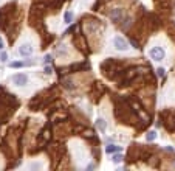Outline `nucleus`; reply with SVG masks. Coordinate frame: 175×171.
Returning <instances> with one entry per match:
<instances>
[{
	"label": "nucleus",
	"mask_w": 175,
	"mask_h": 171,
	"mask_svg": "<svg viewBox=\"0 0 175 171\" xmlns=\"http://www.w3.org/2000/svg\"><path fill=\"white\" fill-rule=\"evenodd\" d=\"M45 73L50 75V73H51V67H47V69H45Z\"/></svg>",
	"instance_id": "obj_14"
},
{
	"label": "nucleus",
	"mask_w": 175,
	"mask_h": 171,
	"mask_svg": "<svg viewBox=\"0 0 175 171\" xmlns=\"http://www.w3.org/2000/svg\"><path fill=\"white\" fill-rule=\"evenodd\" d=\"M123 14H124L123 9H121V8H116V9H113L112 13H110V19H112L113 22H118L119 19L123 17Z\"/></svg>",
	"instance_id": "obj_5"
},
{
	"label": "nucleus",
	"mask_w": 175,
	"mask_h": 171,
	"mask_svg": "<svg viewBox=\"0 0 175 171\" xmlns=\"http://www.w3.org/2000/svg\"><path fill=\"white\" fill-rule=\"evenodd\" d=\"M121 160H123V157H121V156H115V157H113V162H115V163H119Z\"/></svg>",
	"instance_id": "obj_12"
},
{
	"label": "nucleus",
	"mask_w": 175,
	"mask_h": 171,
	"mask_svg": "<svg viewBox=\"0 0 175 171\" xmlns=\"http://www.w3.org/2000/svg\"><path fill=\"white\" fill-rule=\"evenodd\" d=\"M6 59H8V54H6V53H2V54H0V61H2V62H6Z\"/></svg>",
	"instance_id": "obj_11"
},
{
	"label": "nucleus",
	"mask_w": 175,
	"mask_h": 171,
	"mask_svg": "<svg viewBox=\"0 0 175 171\" xmlns=\"http://www.w3.org/2000/svg\"><path fill=\"white\" fill-rule=\"evenodd\" d=\"M119 150H121V148H119V146H115V145H110V146H107V152L108 154H110V152H115V151H119Z\"/></svg>",
	"instance_id": "obj_8"
},
{
	"label": "nucleus",
	"mask_w": 175,
	"mask_h": 171,
	"mask_svg": "<svg viewBox=\"0 0 175 171\" xmlns=\"http://www.w3.org/2000/svg\"><path fill=\"white\" fill-rule=\"evenodd\" d=\"M96 124H98V128H99L101 131H106V121H104L102 118H98Z\"/></svg>",
	"instance_id": "obj_7"
},
{
	"label": "nucleus",
	"mask_w": 175,
	"mask_h": 171,
	"mask_svg": "<svg viewBox=\"0 0 175 171\" xmlns=\"http://www.w3.org/2000/svg\"><path fill=\"white\" fill-rule=\"evenodd\" d=\"M158 76H164V69H158Z\"/></svg>",
	"instance_id": "obj_13"
},
{
	"label": "nucleus",
	"mask_w": 175,
	"mask_h": 171,
	"mask_svg": "<svg viewBox=\"0 0 175 171\" xmlns=\"http://www.w3.org/2000/svg\"><path fill=\"white\" fill-rule=\"evenodd\" d=\"M19 53L22 54V56H30V54L33 53V45L31 44H22V45L19 47Z\"/></svg>",
	"instance_id": "obj_4"
},
{
	"label": "nucleus",
	"mask_w": 175,
	"mask_h": 171,
	"mask_svg": "<svg viewBox=\"0 0 175 171\" xmlns=\"http://www.w3.org/2000/svg\"><path fill=\"white\" fill-rule=\"evenodd\" d=\"M149 54H150V58L154 59V61H157V62H160V61H163V59H164V56H166V52L163 50L161 47H154V48H150Z\"/></svg>",
	"instance_id": "obj_1"
},
{
	"label": "nucleus",
	"mask_w": 175,
	"mask_h": 171,
	"mask_svg": "<svg viewBox=\"0 0 175 171\" xmlns=\"http://www.w3.org/2000/svg\"><path fill=\"white\" fill-rule=\"evenodd\" d=\"M11 67H14V69L23 67V62H11Z\"/></svg>",
	"instance_id": "obj_10"
},
{
	"label": "nucleus",
	"mask_w": 175,
	"mask_h": 171,
	"mask_svg": "<svg viewBox=\"0 0 175 171\" xmlns=\"http://www.w3.org/2000/svg\"><path fill=\"white\" fill-rule=\"evenodd\" d=\"M155 137H157V132H155V131H150V132H147L146 139H147V140H154Z\"/></svg>",
	"instance_id": "obj_9"
},
{
	"label": "nucleus",
	"mask_w": 175,
	"mask_h": 171,
	"mask_svg": "<svg viewBox=\"0 0 175 171\" xmlns=\"http://www.w3.org/2000/svg\"><path fill=\"white\" fill-rule=\"evenodd\" d=\"M2 48H3V41L0 39V50H2Z\"/></svg>",
	"instance_id": "obj_15"
},
{
	"label": "nucleus",
	"mask_w": 175,
	"mask_h": 171,
	"mask_svg": "<svg viewBox=\"0 0 175 171\" xmlns=\"http://www.w3.org/2000/svg\"><path fill=\"white\" fill-rule=\"evenodd\" d=\"M72 19H73L72 11H65V14H64V22H65V24H72Z\"/></svg>",
	"instance_id": "obj_6"
},
{
	"label": "nucleus",
	"mask_w": 175,
	"mask_h": 171,
	"mask_svg": "<svg viewBox=\"0 0 175 171\" xmlns=\"http://www.w3.org/2000/svg\"><path fill=\"white\" fill-rule=\"evenodd\" d=\"M113 45H115V48L116 50H119V52H125L129 48V44H127V41L124 39V37H121V36H116L113 39Z\"/></svg>",
	"instance_id": "obj_3"
},
{
	"label": "nucleus",
	"mask_w": 175,
	"mask_h": 171,
	"mask_svg": "<svg viewBox=\"0 0 175 171\" xmlns=\"http://www.w3.org/2000/svg\"><path fill=\"white\" fill-rule=\"evenodd\" d=\"M11 81H13V84H14V86H17V87H23L26 82H28V76H26L25 73H16V75H13Z\"/></svg>",
	"instance_id": "obj_2"
}]
</instances>
